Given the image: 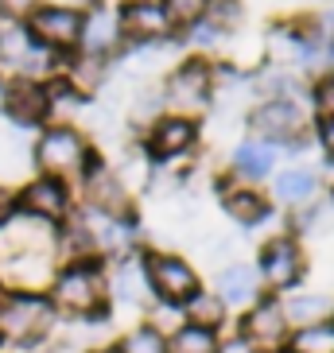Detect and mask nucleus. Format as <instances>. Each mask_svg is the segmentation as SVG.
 I'll list each match as a JSON object with an SVG mask.
<instances>
[{
  "label": "nucleus",
  "mask_w": 334,
  "mask_h": 353,
  "mask_svg": "<svg viewBox=\"0 0 334 353\" xmlns=\"http://www.w3.org/2000/svg\"><path fill=\"white\" fill-rule=\"evenodd\" d=\"M51 326V303L39 295H8L0 303V342L32 345Z\"/></svg>",
  "instance_id": "nucleus-1"
},
{
  "label": "nucleus",
  "mask_w": 334,
  "mask_h": 353,
  "mask_svg": "<svg viewBox=\"0 0 334 353\" xmlns=\"http://www.w3.org/2000/svg\"><path fill=\"white\" fill-rule=\"evenodd\" d=\"M144 264H148V283H152L167 303L195 299L199 280H195L190 264H183L179 256H152V260H144Z\"/></svg>",
  "instance_id": "nucleus-2"
},
{
  "label": "nucleus",
  "mask_w": 334,
  "mask_h": 353,
  "mask_svg": "<svg viewBox=\"0 0 334 353\" xmlns=\"http://www.w3.org/2000/svg\"><path fill=\"white\" fill-rule=\"evenodd\" d=\"M55 299L74 314H94L101 307V276L94 268H66L55 283Z\"/></svg>",
  "instance_id": "nucleus-3"
},
{
  "label": "nucleus",
  "mask_w": 334,
  "mask_h": 353,
  "mask_svg": "<svg viewBox=\"0 0 334 353\" xmlns=\"http://www.w3.org/2000/svg\"><path fill=\"white\" fill-rule=\"evenodd\" d=\"M35 159H39L43 171H55V175L78 171L86 159V144H82V136L70 132V128H51V132H43L39 148H35Z\"/></svg>",
  "instance_id": "nucleus-4"
},
{
  "label": "nucleus",
  "mask_w": 334,
  "mask_h": 353,
  "mask_svg": "<svg viewBox=\"0 0 334 353\" xmlns=\"http://www.w3.org/2000/svg\"><path fill=\"white\" fill-rule=\"evenodd\" d=\"M32 32L51 47H74L82 39V16L74 8H43L32 12Z\"/></svg>",
  "instance_id": "nucleus-5"
},
{
  "label": "nucleus",
  "mask_w": 334,
  "mask_h": 353,
  "mask_svg": "<svg viewBox=\"0 0 334 353\" xmlns=\"http://www.w3.org/2000/svg\"><path fill=\"white\" fill-rule=\"evenodd\" d=\"M253 128L268 140H292L299 128V109L292 101H268L253 113Z\"/></svg>",
  "instance_id": "nucleus-6"
},
{
  "label": "nucleus",
  "mask_w": 334,
  "mask_h": 353,
  "mask_svg": "<svg viewBox=\"0 0 334 353\" xmlns=\"http://www.w3.org/2000/svg\"><path fill=\"white\" fill-rule=\"evenodd\" d=\"M261 268H264V280H268L272 288H288V283L299 276V249L284 237L272 241V245H264Z\"/></svg>",
  "instance_id": "nucleus-7"
},
{
  "label": "nucleus",
  "mask_w": 334,
  "mask_h": 353,
  "mask_svg": "<svg viewBox=\"0 0 334 353\" xmlns=\"http://www.w3.org/2000/svg\"><path fill=\"white\" fill-rule=\"evenodd\" d=\"M121 23H125V32H128V35H136V39H159V35L167 32L171 16L164 12V4L140 0V4H128V8H125Z\"/></svg>",
  "instance_id": "nucleus-8"
},
{
  "label": "nucleus",
  "mask_w": 334,
  "mask_h": 353,
  "mask_svg": "<svg viewBox=\"0 0 334 353\" xmlns=\"http://www.w3.org/2000/svg\"><path fill=\"white\" fill-rule=\"evenodd\" d=\"M167 94H171L175 105H202L210 94V70L202 63H187L167 82Z\"/></svg>",
  "instance_id": "nucleus-9"
},
{
  "label": "nucleus",
  "mask_w": 334,
  "mask_h": 353,
  "mask_svg": "<svg viewBox=\"0 0 334 353\" xmlns=\"http://www.w3.org/2000/svg\"><path fill=\"white\" fill-rule=\"evenodd\" d=\"M4 101H8L12 117L16 121H23V125H35V121H43V113H47V90L43 85H32V82H16L12 90H4Z\"/></svg>",
  "instance_id": "nucleus-10"
},
{
  "label": "nucleus",
  "mask_w": 334,
  "mask_h": 353,
  "mask_svg": "<svg viewBox=\"0 0 334 353\" xmlns=\"http://www.w3.org/2000/svg\"><path fill=\"white\" fill-rule=\"evenodd\" d=\"M190 140H195V125L183 117H167L152 128V152L156 156H175V152L190 148Z\"/></svg>",
  "instance_id": "nucleus-11"
},
{
  "label": "nucleus",
  "mask_w": 334,
  "mask_h": 353,
  "mask_svg": "<svg viewBox=\"0 0 334 353\" xmlns=\"http://www.w3.org/2000/svg\"><path fill=\"white\" fill-rule=\"evenodd\" d=\"M23 206L32 210V214H39L43 221L59 218L66 210V190L59 187L55 179H39V183H32V187L23 190Z\"/></svg>",
  "instance_id": "nucleus-12"
},
{
  "label": "nucleus",
  "mask_w": 334,
  "mask_h": 353,
  "mask_svg": "<svg viewBox=\"0 0 334 353\" xmlns=\"http://www.w3.org/2000/svg\"><path fill=\"white\" fill-rule=\"evenodd\" d=\"M284 311L280 307H272V303H264V307H257V311L249 314V322H245V334H249L253 342H261V345H272V342H280L284 338Z\"/></svg>",
  "instance_id": "nucleus-13"
},
{
  "label": "nucleus",
  "mask_w": 334,
  "mask_h": 353,
  "mask_svg": "<svg viewBox=\"0 0 334 353\" xmlns=\"http://www.w3.org/2000/svg\"><path fill=\"white\" fill-rule=\"evenodd\" d=\"M148 264H144V256H128L121 268H117V295L125 303H140L148 295Z\"/></svg>",
  "instance_id": "nucleus-14"
},
{
  "label": "nucleus",
  "mask_w": 334,
  "mask_h": 353,
  "mask_svg": "<svg viewBox=\"0 0 334 353\" xmlns=\"http://www.w3.org/2000/svg\"><path fill=\"white\" fill-rule=\"evenodd\" d=\"M218 291H222V303L253 299V291H257V272H253L249 264H230V268L218 276Z\"/></svg>",
  "instance_id": "nucleus-15"
},
{
  "label": "nucleus",
  "mask_w": 334,
  "mask_h": 353,
  "mask_svg": "<svg viewBox=\"0 0 334 353\" xmlns=\"http://www.w3.org/2000/svg\"><path fill=\"white\" fill-rule=\"evenodd\" d=\"M272 148L261 144V140H249V144H241L237 152H233V167H237L241 175H253V179H261L272 171Z\"/></svg>",
  "instance_id": "nucleus-16"
},
{
  "label": "nucleus",
  "mask_w": 334,
  "mask_h": 353,
  "mask_svg": "<svg viewBox=\"0 0 334 353\" xmlns=\"http://www.w3.org/2000/svg\"><path fill=\"white\" fill-rule=\"evenodd\" d=\"M311 194H315V175L311 171H303V167L284 171V175L276 179V198L288 202V206H299V202H307Z\"/></svg>",
  "instance_id": "nucleus-17"
},
{
  "label": "nucleus",
  "mask_w": 334,
  "mask_h": 353,
  "mask_svg": "<svg viewBox=\"0 0 334 353\" xmlns=\"http://www.w3.org/2000/svg\"><path fill=\"white\" fill-rule=\"evenodd\" d=\"M292 353H334V322L303 326L292 338Z\"/></svg>",
  "instance_id": "nucleus-18"
},
{
  "label": "nucleus",
  "mask_w": 334,
  "mask_h": 353,
  "mask_svg": "<svg viewBox=\"0 0 334 353\" xmlns=\"http://www.w3.org/2000/svg\"><path fill=\"white\" fill-rule=\"evenodd\" d=\"M331 311V303L323 295H299L284 307V322H295V326H315V322H323V314Z\"/></svg>",
  "instance_id": "nucleus-19"
},
{
  "label": "nucleus",
  "mask_w": 334,
  "mask_h": 353,
  "mask_svg": "<svg viewBox=\"0 0 334 353\" xmlns=\"http://www.w3.org/2000/svg\"><path fill=\"white\" fill-rule=\"evenodd\" d=\"M82 43L90 51H109L117 43V23L113 16H105V12H94L90 23H82Z\"/></svg>",
  "instance_id": "nucleus-20"
},
{
  "label": "nucleus",
  "mask_w": 334,
  "mask_h": 353,
  "mask_svg": "<svg viewBox=\"0 0 334 353\" xmlns=\"http://www.w3.org/2000/svg\"><path fill=\"white\" fill-rule=\"evenodd\" d=\"M226 210H230L233 221H245V225H253V221H261L264 214V202L257 190H233L230 198H226Z\"/></svg>",
  "instance_id": "nucleus-21"
},
{
  "label": "nucleus",
  "mask_w": 334,
  "mask_h": 353,
  "mask_svg": "<svg viewBox=\"0 0 334 353\" xmlns=\"http://www.w3.org/2000/svg\"><path fill=\"white\" fill-rule=\"evenodd\" d=\"M171 353H218V350H214V334H210V330L187 326V330H179V334H175Z\"/></svg>",
  "instance_id": "nucleus-22"
},
{
  "label": "nucleus",
  "mask_w": 334,
  "mask_h": 353,
  "mask_svg": "<svg viewBox=\"0 0 334 353\" xmlns=\"http://www.w3.org/2000/svg\"><path fill=\"white\" fill-rule=\"evenodd\" d=\"M190 319H195L199 330L218 326L222 322V299H214V295H195V299H190Z\"/></svg>",
  "instance_id": "nucleus-23"
},
{
  "label": "nucleus",
  "mask_w": 334,
  "mask_h": 353,
  "mask_svg": "<svg viewBox=\"0 0 334 353\" xmlns=\"http://www.w3.org/2000/svg\"><path fill=\"white\" fill-rule=\"evenodd\" d=\"M121 353H167V342L156 330H132Z\"/></svg>",
  "instance_id": "nucleus-24"
},
{
  "label": "nucleus",
  "mask_w": 334,
  "mask_h": 353,
  "mask_svg": "<svg viewBox=\"0 0 334 353\" xmlns=\"http://www.w3.org/2000/svg\"><path fill=\"white\" fill-rule=\"evenodd\" d=\"M167 4V16H175V20H199L202 12H206L210 0H164Z\"/></svg>",
  "instance_id": "nucleus-25"
},
{
  "label": "nucleus",
  "mask_w": 334,
  "mask_h": 353,
  "mask_svg": "<svg viewBox=\"0 0 334 353\" xmlns=\"http://www.w3.org/2000/svg\"><path fill=\"white\" fill-rule=\"evenodd\" d=\"M94 198L101 202V206H125V194H121V187H117L109 175L94 179Z\"/></svg>",
  "instance_id": "nucleus-26"
},
{
  "label": "nucleus",
  "mask_w": 334,
  "mask_h": 353,
  "mask_svg": "<svg viewBox=\"0 0 334 353\" xmlns=\"http://www.w3.org/2000/svg\"><path fill=\"white\" fill-rule=\"evenodd\" d=\"M39 0H0V8L12 12V16H32Z\"/></svg>",
  "instance_id": "nucleus-27"
},
{
  "label": "nucleus",
  "mask_w": 334,
  "mask_h": 353,
  "mask_svg": "<svg viewBox=\"0 0 334 353\" xmlns=\"http://www.w3.org/2000/svg\"><path fill=\"white\" fill-rule=\"evenodd\" d=\"M319 140H323V148L334 156V117H326L323 125H319Z\"/></svg>",
  "instance_id": "nucleus-28"
},
{
  "label": "nucleus",
  "mask_w": 334,
  "mask_h": 353,
  "mask_svg": "<svg viewBox=\"0 0 334 353\" xmlns=\"http://www.w3.org/2000/svg\"><path fill=\"white\" fill-rule=\"evenodd\" d=\"M218 20H241V8H237V0H222V8H218Z\"/></svg>",
  "instance_id": "nucleus-29"
},
{
  "label": "nucleus",
  "mask_w": 334,
  "mask_h": 353,
  "mask_svg": "<svg viewBox=\"0 0 334 353\" xmlns=\"http://www.w3.org/2000/svg\"><path fill=\"white\" fill-rule=\"evenodd\" d=\"M222 353H257V345H253V342H230Z\"/></svg>",
  "instance_id": "nucleus-30"
},
{
  "label": "nucleus",
  "mask_w": 334,
  "mask_h": 353,
  "mask_svg": "<svg viewBox=\"0 0 334 353\" xmlns=\"http://www.w3.org/2000/svg\"><path fill=\"white\" fill-rule=\"evenodd\" d=\"M319 101H323L326 109H334V82H326L323 90H319Z\"/></svg>",
  "instance_id": "nucleus-31"
},
{
  "label": "nucleus",
  "mask_w": 334,
  "mask_h": 353,
  "mask_svg": "<svg viewBox=\"0 0 334 353\" xmlns=\"http://www.w3.org/2000/svg\"><path fill=\"white\" fill-rule=\"evenodd\" d=\"M326 23H334V12H326Z\"/></svg>",
  "instance_id": "nucleus-32"
},
{
  "label": "nucleus",
  "mask_w": 334,
  "mask_h": 353,
  "mask_svg": "<svg viewBox=\"0 0 334 353\" xmlns=\"http://www.w3.org/2000/svg\"><path fill=\"white\" fill-rule=\"evenodd\" d=\"M63 4H82V0H63Z\"/></svg>",
  "instance_id": "nucleus-33"
},
{
  "label": "nucleus",
  "mask_w": 334,
  "mask_h": 353,
  "mask_svg": "<svg viewBox=\"0 0 334 353\" xmlns=\"http://www.w3.org/2000/svg\"><path fill=\"white\" fill-rule=\"evenodd\" d=\"M101 353H121V350H101Z\"/></svg>",
  "instance_id": "nucleus-34"
},
{
  "label": "nucleus",
  "mask_w": 334,
  "mask_h": 353,
  "mask_svg": "<svg viewBox=\"0 0 334 353\" xmlns=\"http://www.w3.org/2000/svg\"><path fill=\"white\" fill-rule=\"evenodd\" d=\"M0 101H4V85H0Z\"/></svg>",
  "instance_id": "nucleus-35"
}]
</instances>
